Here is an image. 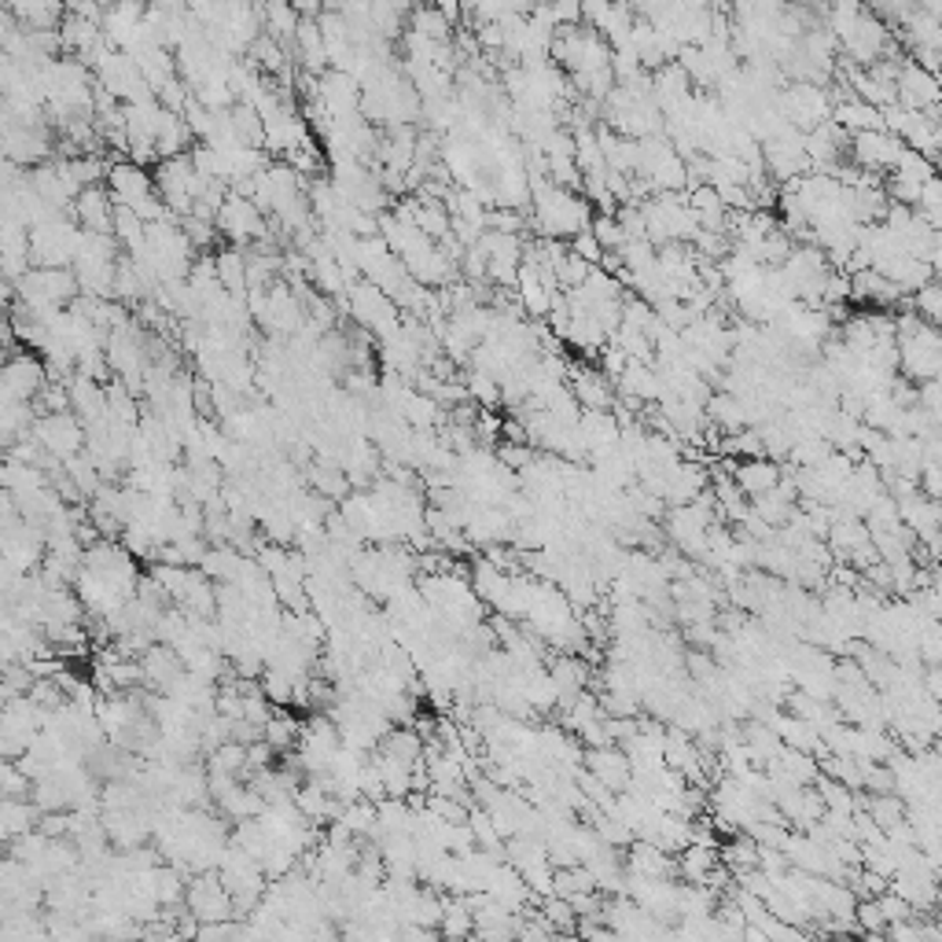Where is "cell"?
Listing matches in <instances>:
<instances>
[{
  "mask_svg": "<svg viewBox=\"0 0 942 942\" xmlns=\"http://www.w3.org/2000/svg\"><path fill=\"white\" fill-rule=\"evenodd\" d=\"M531 203H534V225L545 239H560V236L574 239L593 228L590 199L564 185H556V181H534Z\"/></svg>",
  "mask_w": 942,
  "mask_h": 942,
  "instance_id": "cell-1",
  "label": "cell"
},
{
  "mask_svg": "<svg viewBox=\"0 0 942 942\" xmlns=\"http://www.w3.org/2000/svg\"><path fill=\"white\" fill-rule=\"evenodd\" d=\"M49 383H52V376H49L44 358H38L33 350L8 354L4 372H0V395H4V406H33Z\"/></svg>",
  "mask_w": 942,
  "mask_h": 942,
  "instance_id": "cell-2",
  "label": "cell"
},
{
  "mask_svg": "<svg viewBox=\"0 0 942 942\" xmlns=\"http://www.w3.org/2000/svg\"><path fill=\"white\" fill-rule=\"evenodd\" d=\"M350 317L358 320L365 331H372L379 342L395 339L401 331V325H406V320H401V309L395 306V298L383 295L369 280H358L350 287Z\"/></svg>",
  "mask_w": 942,
  "mask_h": 942,
  "instance_id": "cell-3",
  "label": "cell"
},
{
  "mask_svg": "<svg viewBox=\"0 0 942 942\" xmlns=\"http://www.w3.org/2000/svg\"><path fill=\"white\" fill-rule=\"evenodd\" d=\"M33 439L44 446V453L66 464L85 453L89 434H85V423L78 420L74 412H49V417H41L33 423Z\"/></svg>",
  "mask_w": 942,
  "mask_h": 942,
  "instance_id": "cell-4",
  "label": "cell"
},
{
  "mask_svg": "<svg viewBox=\"0 0 942 942\" xmlns=\"http://www.w3.org/2000/svg\"><path fill=\"white\" fill-rule=\"evenodd\" d=\"M902 155H905V144L888 130H869V133L850 136V158H854L861 174H869V177L891 174Z\"/></svg>",
  "mask_w": 942,
  "mask_h": 942,
  "instance_id": "cell-5",
  "label": "cell"
},
{
  "mask_svg": "<svg viewBox=\"0 0 942 942\" xmlns=\"http://www.w3.org/2000/svg\"><path fill=\"white\" fill-rule=\"evenodd\" d=\"M52 133L49 125H4V163L22 170H38L52 163Z\"/></svg>",
  "mask_w": 942,
  "mask_h": 942,
  "instance_id": "cell-6",
  "label": "cell"
},
{
  "mask_svg": "<svg viewBox=\"0 0 942 942\" xmlns=\"http://www.w3.org/2000/svg\"><path fill=\"white\" fill-rule=\"evenodd\" d=\"M217 233L228 236L233 244H247V239H258L262 247H266V214L258 211L255 203L247 199V195L239 192H228V199L222 206V214H217Z\"/></svg>",
  "mask_w": 942,
  "mask_h": 942,
  "instance_id": "cell-7",
  "label": "cell"
},
{
  "mask_svg": "<svg viewBox=\"0 0 942 942\" xmlns=\"http://www.w3.org/2000/svg\"><path fill=\"white\" fill-rule=\"evenodd\" d=\"M188 910L199 917L203 924H228V913L236 910V899L228 894V888L222 883L217 872H206V877H195L185 891Z\"/></svg>",
  "mask_w": 942,
  "mask_h": 942,
  "instance_id": "cell-8",
  "label": "cell"
},
{
  "mask_svg": "<svg viewBox=\"0 0 942 942\" xmlns=\"http://www.w3.org/2000/svg\"><path fill=\"white\" fill-rule=\"evenodd\" d=\"M899 107L913 114H935L942 107V82L917 60L902 63L899 71Z\"/></svg>",
  "mask_w": 942,
  "mask_h": 942,
  "instance_id": "cell-9",
  "label": "cell"
},
{
  "mask_svg": "<svg viewBox=\"0 0 942 942\" xmlns=\"http://www.w3.org/2000/svg\"><path fill=\"white\" fill-rule=\"evenodd\" d=\"M932 177H935L932 158H924V155H917V152L905 147V155L899 158V166H894L888 174V188H891L894 199H899V206H917V203H921L924 185Z\"/></svg>",
  "mask_w": 942,
  "mask_h": 942,
  "instance_id": "cell-10",
  "label": "cell"
},
{
  "mask_svg": "<svg viewBox=\"0 0 942 942\" xmlns=\"http://www.w3.org/2000/svg\"><path fill=\"white\" fill-rule=\"evenodd\" d=\"M74 222L85 228V233H100V236H114V199L103 185H93L78 195L74 203Z\"/></svg>",
  "mask_w": 942,
  "mask_h": 942,
  "instance_id": "cell-11",
  "label": "cell"
},
{
  "mask_svg": "<svg viewBox=\"0 0 942 942\" xmlns=\"http://www.w3.org/2000/svg\"><path fill=\"white\" fill-rule=\"evenodd\" d=\"M571 395L582 406V412H607L615 409V387L601 369H574L571 372Z\"/></svg>",
  "mask_w": 942,
  "mask_h": 942,
  "instance_id": "cell-12",
  "label": "cell"
},
{
  "mask_svg": "<svg viewBox=\"0 0 942 942\" xmlns=\"http://www.w3.org/2000/svg\"><path fill=\"white\" fill-rule=\"evenodd\" d=\"M66 387H71V412L85 423V428L107 420V387H100V379H89L78 372Z\"/></svg>",
  "mask_w": 942,
  "mask_h": 942,
  "instance_id": "cell-13",
  "label": "cell"
},
{
  "mask_svg": "<svg viewBox=\"0 0 942 942\" xmlns=\"http://www.w3.org/2000/svg\"><path fill=\"white\" fill-rule=\"evenodd\" d=\"M733 479H737V487L744 490V498H766L769 490L780 487V479H785V471L777 468V461H769V457H755V461H740L737 468H733Z\"/></svg>",
  "mask_w": 942,
  "mask_h": 942,
  "instance_id": "cell-14",
  "label": "cell"
},
{
  "mask_svg": "<svg viewBox=\"0 0 942 942\" xmlns=\"http://www.w3.org/2000/svg\"><path fill=\"white\" fill-rule=\"evenodd\" d=\"M618 395H623L629 406H641V401H659L663 398L659 369H648L645 361H629L626 372L618 376Z\"/></svg>",
  "mask_w": 942,
  "mask_h": 942,
  "instance_id": "cell-15",
  "label": "cell"
},
{
  "mask_svg": "<svg viewBox=\"0 0 942 942\" xmlns=\"http://www.w3.org/2000/svg\"><path fill=\"white\" fill-rule=\"evenodd\" d=\"M590 774L604 780V788H626L629 780V758L618 755L615 748H596L590 755Z\"/></svg>",
  "mask_w": 942,
  "mask_h": 942,
  "instance_id": "cell-16",
  "label": "cell"
},
{
  "mask_svg": "<svg viewBox=\"0 0 942 942\" xmlns=\"http://www.w3.org/2000/svg\"><path fill=\"white\" fill-rule=\"evenodd\" d=\"M593 236L601 239L604 255H612V250L623 255V247L629 244L626 233H623V225H618V214H596L593 217Z\"/></svg>",
  "mask_w": 942,
  "mask_h": 942,
  "instance_id": "cell-17",
  "label": "cell"
},
{
  "mask_svg": "<svg viewBox=\"0 0 942 942\" xmlns=\"http://www.w3.org/2000/svg\"><path fill=\"white\" fill-rule=\"evenodd\" d=\"M571 250H574V255H578L582 262H590L593 269H596V262L607 258L604 247H601V239L593 236V228H590V233H582V236H574V239H571Z\"/></svg>",
  "mask_w": 942,
  "mask_h": 942,
  "instance_id": "cell-18",
  "label": "cell"
}]
</instances>
